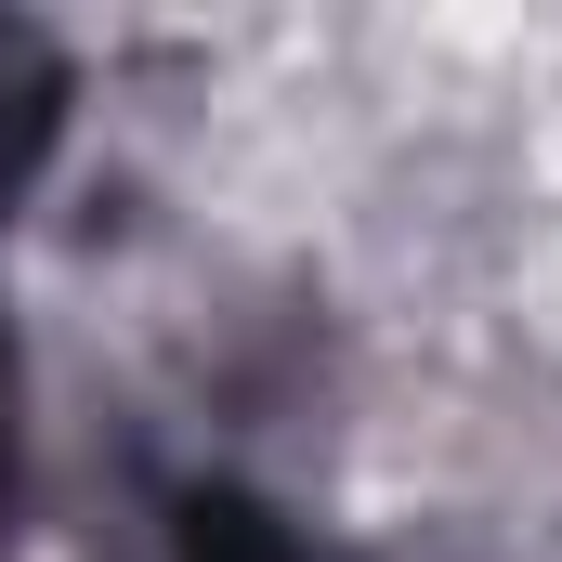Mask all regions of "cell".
Instances as JSON below:
<instances>
[{"label": "cell", "mask_w": 562, "mask_h": 562, "mask_svg": "<svg viewBox=\"0 0 562 562\" xmlns=\"http://www.w3.org/2000/svg\"><path fill=\"white\" fill-rule=\"evenodd\" d=\"M170 562H288L276 524L262 510H236V497H196L183 524H170Z\"/></svg>", "instance_id": "cell-1"}]
</instances>
